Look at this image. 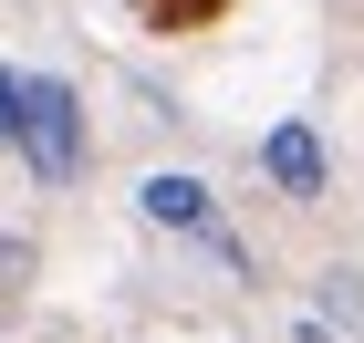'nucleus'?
Segmentation results:
<instances>
[{
    "mask_svg": "<svg viewBox=\"0 0 364 343\" xmlns=\"http://www.w3.org/2000/svg\"><path fill=\"white\" fill-rule=\"evenodd\" d=\"M11 125H21V73L0 62V146H11Z\"/></svg>",
    "mask_w": 364,
    "mask_h": 343,
    "instance_id": "4",
    "label": "nucleus"
},
{
    "mask_svg": "<svg viewBox=\"0 0 364 343\" xmlns=\"http://www.w3.org/2000/svg\"><path fill=\"white\" fill-rule=\"evenodd\" d=\"M260 167H271L281 198H333V167H323V136L312 125H271L260 136Z\"/></svg>",
    "mask_w": 364,
    "mask_h": 343,
    "instance_id": "3",
    "label": "nucleus"
},
{
    "mask_svg": "<svg viewBox=\"0 0 364 343\" xmlns=\"http://www.w3.org/2000/svg\"><path fill=\"white\" fill-rule=\"evenodd\" d=\"M11 146L31 156V177H84V94L53 84V73H21V125H11Z\"/></svg>",
    "mask_w": 364,
    "mask_h": 343,
    "instance_id": "1",
    "label": "nucleus"
},
{
    "mask_svg": "<svg viewBox=\"0 0 364 343\" xmlns=\"http://www.w3.org/2000/svg\"><path fill=\"white\" fill-rule=\"evenodd\" d=\"M136 208L156 229H177V239H208V229H219V187H208V177H188V167H156L136 187Z\"/></svg>",
    "mask_w": 364,
    "mask_h": 343,
    "instance_id": "2",
    "label": "nucleus"
},
{
    "mask_svg": "<svg viewBox=\"0 0 364 343\" xmlns=\"http://www.w3.org/2000/svg\"><path fill=\"white\" fill-rule=\"evenodd\" d=\"M11 271H21V250H0V281H11Z\"/></svg>",
    "mask_w": 364,
    "mask_h": 343,
    "instance_id": "5",
    "label": "nucleus"
}]
</instances>
